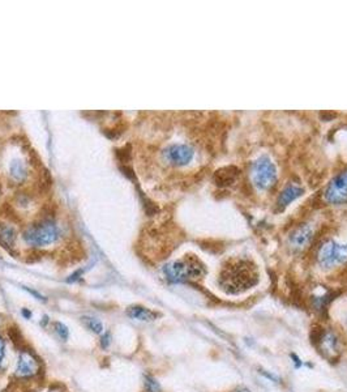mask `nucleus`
Returning <instances> with one entry per match:
<instances>
[{
  "instance_id": "1",
  "label": "nucleus",
  "mask_w": 347,
  "mask_h": 392,
  "mask_svg": "<svg viewBox=\"0 0 347 392\" xmlns=\"http://www.w3.org/2000/svg\"><path fill=\"white\" fill-rule=\"evenodd\" d=\"M260 280L256 264L246 257L231 259L224 264L218 276L219 288L228 295H239L255 288Z\"/></svg>"
},
{
  "instance_id": "2",
  "label": "nucleus",
  "mask_w": 347,
  "mask_h": 392,
  "mask_svg": "<svg viewBox=\"0 0 347 392\" xmlns=\"http://www.w3.org/2000/svg\"><path fill=\"white\" fill-rule=\"evenodd\" d=\"M163 275L172 284L196 282L206 275V267L199 257L187 255L168 263L163 267Z\"/></svg>"
},
{
  "instance_id": "3",
  "label": "nucleus",
  "mask_w": 347,
  "mask_h": 392,
  "mask_svg": "<svg viewBox=\"0 0 347 392\" xmlns=\"http://www.w3.org/2000/svg\"><path fill=\"white\" fill-rule=\"evenodd\" d=\"M60 238H61V229L58 222L50 217L33 222L23 233L25 244L37 248L55 245Z\"/></svg>"
},
{
  "instance_id": "4",
  "label": "nucleus",
  "mask_w": 347,
  "mask_h": 392,
  "mask_svg": "<svg viewBox=\"0 0 347 392\" xmlns=\"http://www.w3.org/2000/svg\"><path fill=\"white\" fill-rule=\"evenodd\" d=\"M42 373V360L36 352L28 346H23L19 351V357L13 375L17 380H36Z\"/></svg>"
},
{
  "instance_id": "5",
  "label": "nucleus",
  "mask_w": 347,
  "mask_h": 392,
  "mask_svg": "<svg viewBox=\"0 0 347 392\" xmlns=\"http://www.w3.org/2000/svg\"><path fill=\"white\" fill-rule=\"evenodd\" d=\"M313 343L320 355L330 362H335L342 353V342L333 329H319L315 333Z\"/></svg>"
},
{
  "instance_id": "6",
  "label": "nucleus",
  "mask_w": 347,
  "mask_h": 392,
  "mask_svg": "<svg viewBox=\"0 0 347 392\" xmlns=\"http://www.w3.org/2000/svg\"><path fill=\"white\" fill-rule=\"evenodd\" d=\"M317 263L324 270H330L347 263V244L328 239L317 250Z\"/></svg>"
},
{
  "instance_id": "7",
  "label": "nucleus",
  "mask_w": 347,
  "mask_h": 392,
  "mask_svg": "<svg viewBox=\"0 0 347 392\" xmlns=\"http://www.w3.org/2000/svg\"><path fill=\"white\" fill-rule=\"evenodd\" d=\"M252 181L259 190H269L277 181V168L268 156H261L253 162Z\"/></svg>"
},
{
  "instance_id": "8",
  "label": "nucleus",
  "mask_w": 347,
  "mask_h": 392,
  "mask_svg": "<svg viewBox=\"0 0 347 392\" xmlns=\"http://www.w3.org/2000/svg\"><path fill=\"white\" fill-rule=\"evenodd\" d=\"M195 159V149L188 144H171L163 149L162 159L171 166H187Z\"/></svg>"
},
{
  "instance_id": "9",
  "label": "nucleus",
  "mask_w": 347,
  "mask_h": 392,
  "mask_svg": "<svg viewBox=\"0 0 347 392\" xmlns=\"http://www.w3.org/2000/svg\"><path fill=\"white\" fill-rule=\"evenodd\" d=\"M324 199L329 204H342L347 202V170L337 174L324 193Z\"/></svg>"
},
{
  "instance_id": "10",
  "label": "nucleus",
  "mask_w": 347,
  "mask_h": 392,
  "mask_svg": "<svg viewBox=\"0 0 347 392\" xmlns=\"http://www.w3.org/2000/svg\"><path fill=\"white\" fill-rule=\"evenodd\" d=\"M312 238H313V231L311 226L304 224V225L298 226L297 229H294V232L290 234L288 242L293 248L303 250L311 244Z\"/></svg>"
},
{
  "instance_id": "11",
  "label": "nucleus",
  "mask_w": 347,
  "mask_h": 392,
  "mask_svg": "<svg viewBox=\"0 0 347 392\" xmlns=\"http://www.w3.org/2000/svg\"><path fill=\"white\" fill-rule=\"evenodd\" d=\"M126 314H127V317L132 319V320L145 322V323L155 322V320H157V319L161 317L159 313H157V311L152 310V308L141 306V305H132V306L127 307Z\"/></svg>"
},
{
  "instance_id": "12",
  "label": "nucleus",
  "mask_w": 347,
  "mask_h": 392,
  "mask_svg": "<svg viewBox=\"0 0 347 392\" xmlns=\"http://www.w3.org/2000/svg\"><path fill=\"white\" fill-rule=\"evenodd\" d=\"M303 193H304V190H303V187H300L299 184H288V187H285V190L281 193V195L278 197L277 207L279 210L286 208L290 203H293L299 196L303 195Z\"/></svg>"
},
{
  "instance_id": "13",
  "label": "nucleus",
  "mask_w": 347,
  "mask_h": 392,
  "mask_svg": "<svg viewBox=\"0 0 347 392\" xmlns=\"http://www.w3.org/2000/svg\"><path fill=\"white\" fill-rule=\"evenodd\" d=\"M16 238H17V233L14 228L8 224L0 222V245L12 251L16 245Z\"/></svg>"
},
{
  "instance_id": "14",
  "label": "nucleus",
  "mask_w": 347,
  "mask_h": 392,
  "mask_svg": "<svg viewBox=\"0 0 347 392\" xmlns=\"http://www.w3.org/2000/svg\"><path fill=\"white\" fill-rule=\"evenodd\" d=\"M10 173H11V177H12L13 181H16V182H23L25 178L28 177V168H26V165H25L23 161L14 159L12 164H11Z\"/></svg>"
},
{
  "instance_id": "15",
  "label": "nucleus",
  "mask_w": 347,
  "mask_h": 392,
  "mask_svg": "<svg viewBox=\"0 0 347 392\" xmlns=\"http://www.w3.org/2000/svg\"><path fill=\"white\" fill-rule=\"evenodd\" d=\"M81 323L84 324L85 329L88 331L95 333V335H102L103 333V324L99 319L93 318V317H83Z\"/></svg>"
},
{
  "instance_id": "16",
  "label": "nucleus",
  "mask_w": 347,
  "mask_h": 392,
  "mask_svg": "<svg viewBox=\"0 0 347 392\" xmlns=\"http://www.w3.org/2000/svg\"><path fill=\"white\" fill-rule=\"evenodd\" d=\"M51 327H52V331L54 333L59 337L61 342H67L70 339V330L68 327L61 323V322H52L51 323Z\"/></svg>"
},
{
  "instance_id": "17",
  "label": "nucleus",
  "mask_w": 347,
  "mask_h": 392,
  "mask_svg": "<svg viewBox=\"0 0 347 392\" xmlns=\"http://www.w3.org/2000/svg\"><path fill=\"white\" fill-rule=\"evenodd\" d=\"M144 387L146 392H161V384L155 377L149 374H146L144 377Z\"/></svg>"
},
{
  "instance_id": "18",
  "label": "nucleus",
  "mask_w": 347,
  "mask_h": 392,
  "mask_svg": "<svg viewBox=\"0 0 347 392\" xmlns=\"http://www.w3.org/2000/svg\"><path fill=\"white\" fill-rule=\"evenodd\" d=\"M111 344H112V335H111V332H103V333L101 335V337H99V345H101V348H102L103 351H106V349H108V348L111 346Z\"/></svg>"
},
{
  "instance_id": "19",
  "label": "nucleus",
  "mask_w": 347,
  "mask_h": 392,
  "mask_svg": "<svg viewBox=\"0 0 347 392\" xmlns=\"http://www.w3.org/2000/svg\"><path fill=\"white\" fill-rule=\"evenodd\" d=\"M6 349H7L6 339L0 335V369L3 366V362L6 360Z\"/></svg>"
},
{
  "instance_id": "20",
  "label": "nucleus",
  "mask_w": 347,
  "mask_h": 392,
  "mask_svg": "<svg viewBox=\"0 0 347 392\" xmlns=\"http://www.w3.org/2000/svg\"><path fill=\"white\" fill-rule=\"evenodd\" d=\"M23 315H24L25 319H30L32 318V311H29V310L24 308V310H23Z\"/></svg>"
},
{
  "instance_id": "21",
  "label": "nucleus",
  "mask_w": 347,
  "mask_h": 392,
  "mask_svg": "<svg viewBox=\"0 0 347 392\" xmlns=\"http://www.w3.org/2000/svg\"><path fill=\"white\" fill-rule=\"evenodd\" d=\"M232 392H250V390H247L246 387H238L237 390H234Z\"/></svg>"
},
{
  "instance_id": "22",
  "label": "nucleus",
  "mask_w": 347,
  "mask_h": 392,
  "mask_svg": "<svg viewBox=\"0 0 347 392\" xmlns=\"http://www.w3.org/2000/svg\"><path fill=\"white\" fill-rule=\"evenodd\" d=\"M48 323H50V319H48V317H45V318H43V320L41 322V324H42L43 327H46V324H48Z\"/></svg>"
},
{
  "instance_id": "23",
  "label": "nucleus",
  "mask_w": 347,
  "mask_h": 392,
  "mask_svg": "<svg viewBox=\"0 0 347 392\" xmlns=\"http://www.w3.org/2000/svg\"><path fill=\"white\" fill-rule=\"evenodd\" d=\"M346 326H347V318H346Z\"/></svg>"
}]
</instances>
